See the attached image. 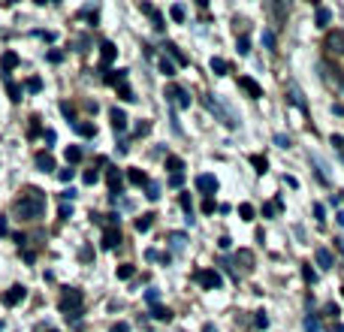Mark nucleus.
Masks as SVG:
<instances>
[{
  "label": "nucleus",
  "instance_id": "bf43d9fd",
  "mask_svg": "<svg viewBox=\"0 0 344 332\" xmlns=\"http://www.w3.org/2000/svg\"><path fill=\"white\" fill-rule=\"evenodd\" d=\"M61 197H64V202H67V199H69V202H72V199H76V191H72V187H69V191H64V194H61Z\"/></svg>",
  "mask_w": 344,
  "mask_h": 332
},
{
  "label": "nucleus",
  "instance_id": "680f3d73",
  "mask_svg": "<svg viewBox=\"0 0 344 332\" xmlns=\"http://www.w3.org/2000/svg\"><path fill=\"white\" fill-rule=\"evenodd\" d=\"M332 329H335V332H344V326H341V323H335V326H332Z\"/></svg>",
  "mask_w": 344,
  "mask_h": 332
},
{
  "label": "nucleus",
  "instance_id": "c756f323",
  "mask_svg": "<svg viewBox=\"0 0 344 332\" xmlns=\"http://www.w3.org/2000/svg\"><path fill=\"white\" fill-rule=\"evenodd\" d=\"M160 73H163V76H175V64L166 61V58H160Z\"/></svg>",
  "mask_w": 344,
  "mask_h": 332
},
{
  "label": "nucleus",
  "instance_id": "e2e57ef3",
  "mask_svg": "<svg viewBox=\"0 0 344 332\" xmlns=\"http://www.w3.org/2000/svg\"><path fill=\"white\" fill-rule=\"evenodd\" d=\"M338 154H341V157H344V148H341V151H338Z\"/></svg>",
  "mask_w": 344,
  "mask_h": 332
},
{
  "label": "nucleus",
  "instance_id": "79ce46f5",
  "mask_svg": "<svg viewBox=\"0 0 344 332\" xmlns=\"http://www.w3.org/2000/svg\"><path fill=\"white\" fill-rule=\"evenodd\" d=\"M203 211H208V215H211V211H217V202H214L211 197H206V199H203Z\"/></svg>",
  "mask_w": 344,
  "mask_h": 332
},
{
  "label": "nucleus",
  "instance_id": "c9c22d12",
  "mask_svg": "<svg viewBox=\"0 0 344 332\" xmlns=\"http://www.w3.org/2000/svg\"><path fill=\"white\" fill-rule=\"evenodd\" d=\"M72 127L82 133V136H94V127H91V124H79V121H72Z\"/></svg>",
  "mask_w": 344,
  "mask_h": 332
},
{
  "label": "nucleus",
  "instance_id": "cd10ccee",
  "mask_svg": "<svg viewBox=\"0 0 344 332\" xmlns=\"http://www.w3.org/2000/svg\"><path fill=\"white\" fill-rule=\"evenodd\" d=\"M169 242H172V248H178V251H181V248H184V242H187V235H184V232H172Z\"/></svg>",
  "mask_w": 344,
  "mask_h": 332
},
{
  "label": "nucleus",
  "instance_id": "ea45409f",
  "mask_svg": "<svg viewBox=\"0 0 344 332\" xmlns=\"http://www.w3.org/2000/svg\"><path fill=\"white\" fill-rule=\"evenodd\" d=\"M157 299H160V293H157V290H145V302H148L151 308L157 305Z\"/></svg>",
  "mask_w": 344,
  "mask_h": 332
},
{
  "label": "nucleus",
  "instance_id": "7ed1b4c3",
  "mask_svg": "<svg viewBox=\"0 0 344 332\" xmlns=\"http://www.w3.org/2000/svg\"><path fill=\"white\" fill-rule=\"evenodd\" d=\"M326 52H329V55H344V31L326 33Z\"/></svg>",
  "mask_w": 344,
  "mask_h": 332
},
{
  "label": "nucleus",
  "instance_id": "f8f14e48",
  "mask_svg": "<svg viewBox=\"0 0 344 332\" xmlns=\"http://www.w3.org/2000/svg\"><path fill=\"white\" fill-rule=\"evenodd\" d=\"M269 12L275 15V21H284V18H287V12H290V3L275 0V3H269Z\"/></svg>",
  "mask_w": 344,
  "mask_h": 332
},
{
  "label": "nucleus",
  "instance_id": "c85d7f7f",
  "mask_svg": "<svg viewBox=\"0 0 344 332\" xmlns=\"http://www.w3.org/2000/svg\"><path fill=\"white\" fill-rule=\"evenodd\" d=\"M24 91H31V94H36V91H42V82H39V79H28V82H24Z\"/></svg>",
  "mask_w": 344,
  "mask_h": 332
},
{
  "label": "nucleus",
  "instance_id": "69168bd1",
  "mask_svg": "<svg viewBox=\"0 0 344 332\" xmlns=\"http://www.w3.org/2000/svg\"><path fill=\"white\" fill-rule=\"evenodd\" d=\"M48 332H55V329H48Z\"/></svg>",
  "mask_w": 344,
  "mask_h": 332
},
{
  "label": "nucleus",
  "instance_id": "0eeeda50",
  "mask_svg": "<svg viewBox=\"0 0 344 332\" xmlns=\"http://www.w3.org/2000/svg\"><path fill=\"white\" fill-rule=\"evenodd\" d=\"M118 245H121V230H118V227H106L103 230V248L112 251V248H118Z\"/></svg>",
  "mask_w": 344,
  "mask_h": 332
},
{
  "label": "nucleus",
  "instance_id": "b1692460",
  "mask_svg": "<svg viewBox=\"0 0 344 332\" xmlns=\"http://www.w3.org/2000/svg\"><path fill=\"white\" fill-rule=\"evenodd\" d=\"M211 69H214L217 76H227V69H230V64H227L224 58H211Z\"/></svg>",
  "mask_w": 344,
  "mask_h": 332
},
{
  "label": "nucleus",
  "instance_id": "6e6552de",
  "mask_svg": "<svg viewBox=\"0 0 344 332\" xmlns=\"http://www.w3.org/2000/svg\"><path fill=\"white\" fill-rule=\"evenodd\" d=\"M106 181H109V191L118 197V194H121V184H124V178H121V172H118L115 166H109V169H106Z\"/></svg>",
  "mask_w": 344,
  "mask_h": 332
},
{
  "label": "nucleus",
  "instance_id": "603ef678",
  "mask_svg": "<svg viewBox=\"0 0 344 332\" xmlns=\"http://www.w3.org/2000/svg\"><path fill=\"white\" fill-rule=\"evenodd\" d=\"M48 61H52V64H61V61H64V55H61V52H48Z\"/></svg>",
  "mask_w": 344,
  "mask_h": 332
},
{
  "label": "nucleus",
  "instance_id": "2f4dec72",
  "mask_svg": "<svg viewBox=\"0 0 344 332\" xmlns=\"http://www.w3.org/2000/svg\"><path fill=\"white\" fill-rule=\"evenodd\" d=\"M118 97H121V100H127V103H133V100H136V97H133V91H130L127 85H118Z\"/></svg>",
  "mask_w": 344,
  "mask_h": 332
},
{
  "label": "nucleus",
  "instance_id": "5fc2aeb1",
  "mask_svg": "<svg viewBox=\"0 0 344 332\" xmlns=\"http://www.w3.org/2000/svg\"><path fill=\"white\" fill-rule=\"evenodd\" d=\"M217 245H220V248H224V251H227V248H230V245H233V239H230V235H220V242H217Z\"/></svg>",
  "mask_w": 344,
  "mask_h": 332
},
{
  "label": "nucleus",
  "instance_id": "a211bd4d",
  "mask_svg": "<svg viewBox=\"0 0 344 332\" xmlns=\"http://www.w3.org/2000/svg\"><path fill=\"white\" fill-rule=\"evenodd\" d=\"M241 88H244V91H248L251 97H263V88H260V85H257L254 79H248V76L241 79Z\"/></svg>",
  "mask_w": 344,
  "mask_h": 332
},
{
  "label": "nucleus",
  "instance_id": "4c0bfd02",
  "mask_svg": "<svg viewBox=\"0 0 344 332\" xmlns=\"http://www.w3.org/2000/svg\"><path fill=\"white\" fill-rule=\"evenodd\" d=\"M118 278H121V281L133 278V266H118Z\"/></svg>",
  "mask_w": 344,
  "mask_h": 332
},
{
  "label": "nucleus",
  "instance_id": "20e7f679",
  "mask_svg": "<svg viewBox=\"0 0 344 332\" xmlns=\"http://www.w3.org/2000/svg\"><path fill=\"white\" fill-rule=\"evenodd\" d=\"M24 296H28V290H24L21 284H15V287H9V290L3 293V305H6V308H12V305H18Z\"/></svg>",
  "mask_w": 344,
  "mask_h": 332
},
{
  "label": "nucleus",
  "instance_id": "864d4df0",
  "mask_svg": "<svg viewBox=\"0 0 344 332\" xmlns=\"http://www.w3.org/2000/svg\"><path fill=\"white\" fill-rule=\"evenodd\" d=\"M314 215H317V218H320V221H323V218H326V211H323V205H320V202H314Z\"/></svg>",
  "mask_w": 344,
  "mask_h": 332
},
{
  "label": "nucleus",
  "instance_id": "9d476101",
  "mask_svg": "<svg viewBox=\"0 0 344 332\" xmlns=\"http://www.w3.org/2000/svg\"><path fill=\"white\" fill-rule=\"evenodd\" d=\"M314 260H317V266H320L323 272H326V269H332V263H335V260H332V251H326V248H317Z\"/></svg>",
  "mask_w": 344,
  "mask_h": 332
},
{
  "label": "nucleus",
  "instance_id": "9b49d317",
  "mask_svg": "<svg viewBox=\"0 0 344 332\" xmlns=\"http://www.w3.org/2000/svg\"><path fill=\"white\" fill-rule=\"evenodd\" d=\"M36 169H39V172H52V169H55V157H52L48 151H39V154H36Z\"/></svg>",
  "mask_w": 344,
  "mask_h": 332
},
{
  "label": "nucleus",
  "instance_id": "1a4fd4ad",
  "mask_svg": "<svg viewBox=\"0 0 344 332\" xmlns=\"http://www.w3.org/2000/svg\"><path fill=\"white\" fill-rule=\"evenodd\" d=\"M196 278H200V284H203V287H211V290H217V287H220V275H217L214 269H206V272H200Z\"/></svg>",
  "mask_w": 344,
  "mask_h": 332
},
{
  "label": "nucleus",
  "instance_id": "72a5a7b5",
  "mask_svg": "<svg viewBox=\"0 0 344 332\" xmlns=\"http://www.w3.org/2000/svg\"><path fill=\"white\" fill-rule=\"evenodd\" d=\"M145 197H148V199H157V197H160V184H151V181H148V187H145Z\"/></svg>",
  "mask_w": 344,
  "mask_h": 332
},
{
  "label": "nucleus",
  "instance_id": "e433bc0d",
  "mask_svg": "<svg viewBox=\"0 0 344 332\" xmlns=\"http://www.w3.org/2000/svg\"><path fill=\"white\" fill-rule=\"evenodd\" d=\"M251 163L257 166V172H266V169H269V163H266V157H260V154H257V157H251Z\"/></svg>",
  "mask_w": 344,
  "mask_h": 332
},
{
  "label": "nucleus",
  "instance_id": "09e8293b",
  "mask_svg": "<svg viewBox=\"0 0 344 332\" xmlns=\"http://www.w3.org/2000/svg\"><path fill=\"white\" fill-rule=\"evenodd\" d=\"M302 275H305V281H314V278H317V272H314V269H311V266H305V269H302Z\"/></svg>",
  "mask_w": 344,
  "mask_h": 332
},
{
  "label": "nucleus",
  "instance_id": "412c9836",
  "mask_svg": "<svg viewBox=\"0 0 344 332\" xmlns=\"http://www.w3.org/2000/svg\"><path fill=\"white\" fill-rule=\"evenodd\" d=\"M314 18H317V25L323 28V25H329V18H332V12H329L326 6H317V12H314Z\"/></svg>",
  "mask_w": 344,
  "mask_h": 332
},
{
  "label": "nucleus",
  "instance_id": "a18cd8bd",
  "mask_svg": "<svg viewBox=\"0 0 344 332\" xmlns=\"http://www.w3.org/2000/svg\"><path fill=\"white\" fill-rule=\"evenodd\" d=\"M251 52V42H248V36H239V55H248Z\"/></svg>",
  "mask_w": 344,
  "mask_h": 332
},
{
  "label": "nucleus",
  "instance_id": "3c124183",
  "mask_svg": "<svg viewBox=\"0 0 344 332\" xmlns=\"http://www.w3.org/2000/svg\"><path fill=\"white\" fill-rule=\"evenodd\" d=\"M61 112H64V115H67L69 121H72V118H76V115H72V106H69V103H61Z\"/></svg>",
  "mask_w": 344,
  "mask_h": 332
},
{
  "label": "nucleus",
  "instance_id": "a19ab883",
  "mask_svg": "<svg viewBox=\"0 0 344 332\" xmlns=\"http://www.w3.org/2000/svg\"><path fill=\"white\" fill-rule=\"evenodd\" d=\"M97 178H100L97 169H88V172H85V184H97Z\"/></svg>",
  "mask_w": 344,
  "mask_h": 332
},
{
  "label": "nucleus",
  "instance_id": "de8ad7c7",
  "mask_svg": "<svg viewBox=\"0 0 344 332\" xmlns=\"http://www.w3.org/2000/svg\"><path fill=\"white\" fill-rule=\"evenodd\" d=\"M169 184H172V187H181V184H184V172H178V175H172V178H169Z\"/></svg>",
  "mask_w": 344,
  "mask_h": 332
},
{
  "label": "nucleus",
  "instance_id": "423d86ee",
  "mask_svg": "<svg viewBox=\"0 0 344 332\" xmlns=\"http://www.w3.org/2000/svg\"><path fill=\"white\" fill-rule=\"evenodd\" d=\"M196 191H200V194H206V197H211V194H214V191H217V178H214V175H200V178H196Z\"/></svg>",
  "mask_w": 344,
  "mask_h": 332
},
{
  "label": "nucleus",
  "instance_id": "6ab92c4d",
  "mask_svg": "<svg viewBox=\"0 0 344 332\" xmlns=\"http://www.w3.org/2000/svg\"><path fill=\"white\" fill-rule=\"evenodd\" d=\"M151 317H154V320L169 323V320H172V311H169V308H163V305H154V308H151Z\"/></svg>",
  "mask_w": 344,
  "mask_h": 332
},
{
  "label": "nucleus",
  "instance_id": "052dcab7",
  "mask_svg": "<svg viewBox=\"0 0 344 332\" xmlns=\"http://www.w3.org/2000/svg\"><path fill=\"white\" fill-rule=\"evenodd\" d=\"M9 232V227H6V218H0V235H6Z\"/></svg>",
  "mask_w": 344,
  "mask_h": 332
},
{
  "label": "nucleus",
  "instance_id": "6e6d98bb",
  "mask_svg": "<svg viewBox=\"0 0 344 332\" xmlns=\"http://www.w3.org/2000/svg\"><path fill=\"white\" fill-rule=\"evenodd\" d=\"M109 332H130V326H127V323H115Z\"/></svg>",
  "mask_w": 344,
  "mask_h": 332
},
{
  "label": "nucleus",
  "instance_id": "f257e3e1",
  "mask_svg": "<svg viewBox=\"0 0 344 332\" xmlns=\"http://www.w3.org/2000/svg\"><path fill=\"white\" fill-rule=\"evenodd\" d=\"M15 215L24 218V221H39V218L45 215V197H42V191L31 187L28 197H21L15 202Z\"/></svg>",
  "mask_w": 344,
  "mask_h": 332
},
{
  "label": "nucleus",
  "instance_id": "4d7b16f0",
  "mask_svg": "<svg viewBox=\"0 0 344 332\" xmlns=\"http://www.w3.org/2000/svg\"><path fill=\"white\" fill-rule=\"evenodd\" d=\"M69 215H72V205H67V202H64V205H61V218H69Z\"/></svg>",
  "mask_w": 344,
  "mask_h": 332
},
{
  "label": "nucleus",
  "instance_id": "f3484780",
  "mask_svg": "<svg viewBox=\"0 0 344 332\" xmlns=\"http://www.w3.org/2000/svg\"><path fill=\"white\" fill-rule=\"evenodd\" d=\"M0 66H3V73L15 69V66H18V55H15V52H3V58H0Z\"/></svg>",
  "mask_w": 344,
  "mask_h": 332
},
{
  "label": "nucleus",
  "instance_id": "7c9ffc66",
  "mask_svg": "<svg viewBox=\"0 0 344 332\" xmlns=\"http://www.w3.org/2000/svg\"><path fill=\"white\" fill-rule=\"evenodd\" d=\"M163 49H166V52H169V55H172V58H175V61H178V64H181V66L187 64V58H184V55H181V52H178L175 45H163Z\"/></svg>",
  "mask_w": 344,
  "mask_h": 332
},
{
  "label": "nucleus",
  "instance_id": "5701e85b",
  "mask_svg": "<svg viewBox=\"0 0 344 332\" xmlns=\"http://www.w3.org/2000/svg\"><path fill=\"white\" fill-rule=\"evenodd\" d=\"M64 154H67V163H79V160H82V148H79V145H69Z\"/></svg>",
  "mask_w": 344,
  "mask_h": 332
},
{
  "label": "nucleus",
  "instance_id": "13d9d810",
  "mask_svg": "<svg viewBox=\"0 0 344 332\" xmlns=\"http://www.w3.org/2000/svg\"><path fill=\"white\" fill-rule=\"evenodd\" d=\"M332 145H335V148L341 151V148H344V136H332Z\"/></svg>",
  "mask_w": 344,
  "mask_h": 332
},
{
  "label": "nucleus",
  "instance_id": "4be33fe9",
  "mask_svg": "<svg viewBox=\"0 0 344 332\" xmlns=\"http://www.w3.org/2000/svg\"><path fill=\"white\" fill-rule=\"evenodd\" d=\"M236 263L244 266V269H251V266H254V254H251V251H239V254H236Z\"/></svg>",
  "mask_w": 344,
  "mask_h": 332
},
{
  "label": "nucleus",
  "instance_id": "ddd939ff",
  "mask_svg": "<svg viewBox=\"0 0 344 332\" xmlns=\"http://www.w3.org/2000/svg\"><path fill=\"white\" fill-rule=\"evenodd\" d=\"M106 85H124V79H127V69H106Z\"/></svg>",
  "mask_w": 344,
  "mask_h": 332
},
{
  "label": "nucleus",
  "instance_id": "49530a36",
  "mask_svg": "<svg viewBox=\"0 0 344 332\" xmlns=\"http://www.w3.org/2000/svg\"><path fill=\"white\" fill-rule=\"evenodd\" d=\"M275 145H278V148H290V139H287L284 133H278V136H275Z\"/></svg>",
  "mask_w": 344,
  "mask_h": 332
},
{
  "label": "nucleus",
  "instance_id": "37998d69",
  "mask_svg": "<svg viewBox=\"0 0 344 332\" xmlns=\"http://www.w3.org/2000/svg\"><path fill=\"white\" fill-rule=\"evenodd\" d=\"M275 208H281V202H266V205H263V215H266V218H272V215H275Z\"/></svg>",
  "mask_w": 344,
  "mask_h": 332
},
{
  "label": "nucleus",
  "instance_id": "c03bdc74",
  "mask_svg": "<svg viewBox=\"0 0 344 332\" xmlns=\"http://www.w3.org/2000/svg\"><path fill=\"white\" fill-rule=\"evenodd\" d=\"M305 329H308V332H323V329H320V326H317V320H314L311 314H308V317H305Z\"/></svg>",
  "mask_w": 344,
  "mask_h": 332
},
{
  "label": "nucleus",
  "instance_id": "473e14b6",
  "mask_svg": "<svg viewBox=\"0 0 344 332\" xmlns=\"http://www.w3.org/2000/svg\"><path fill=\"white\" fill-rule=\"evenodd\" d=\"M263 45H266L269 52H275V33H272V31H266V33H263Z\"/></svg>",
  "mask_w": 344,
  "mask_h": 332
},
{
  "label": "nucleus",
  "instance_id": "4468645a",
  "mask_svg": "<svg viewBox=\"0 0 344 332\" xmlns=\"http://www.w3.org/2000/svg\"><path fill=\"white\" fill-rule=\"evenodd\" d=\"M115 55H118V49H115L112 42H103V45H100V58H103V69H106L109 64H112V61H115Z\"/></svg>",
  "mask_w": 344,
  "mask_h": 332
},
{
  "label": "nucleus",
  "instance_id": "39448f33",
  "mask_svg": "<svg viewBox=\"0 0 344 332\" xmlns=\"http://www.w3.org/2000/svg\"><path fill=\"white\" fill-rule=\"evenodd\" d=\"M166 97H169L172 103H178V109H187V106H190V94H187L184 88H175V85H169Z\"/></svg>",
  "mask_w": 344,
  "mask_h": 332
},
{
  "label": "nucleus",
  "instance_id": "dca6fc26",
  "mask_svg": "<svg viewBox=\"0 0 344 332\" xmlns=\"http://www.w3.org/2000/svg\"><path fill=\"white\" fill-rule=\"evenodd\" d=\"M127 181H130V184H139V187H148V175H145L142 169H130V172H127Z\"/></svg>",
  "mask_w": 344,
  "mask_h": 332
},
{
  "label": "nucleus",
  "instance_id": "a878e982",
  "mask_svg": "<svg viewBox=\"0 0 344 332\" xmlns=\"http://www.w3.org/2000/svg\"><path fill=\"white\" fill-rule=\"evenodd\" d=\"M166 169H169L172 175H178V172H184V163L178 157H166Z\"/></svg>",
  "mask_w": 344,
  "mask_h": 332
},
{
  "label": "nucleus",
  "instance_id": "aec40b11",
  "mask_svg": "<svg viewBox=\"0 0 344 332\" xmlns=\"http://www.w3.org/2000/svg\"><path fill=\"white\" fill-rule=\"evenodd\" d=\"M6 94H9V100H12V103H18V100H21V88H18L9 76H6Z\"/></svg>",
  "mask_w": 344,
  "mask_h": 332
},
{
  "label": "nucleus",
  "instance_id": "393cba45",
  "mask_svg": "<svg viewBox=\"0 0 344 332\" xmlns=\"http://www.w3.org/2000/svg\"><path fill=\"white\" fill-rule=\"evenodd\" d=\"M151 224H154V215H142V218H136V230L139 232L151 230Z\"/></svg>",
  "mask_w": 344,
  "mask_h": 332
},
{
  "label": "nucleus",
  "instance_id": "2eb2a0df",
  "mask_svg": "<svg viewBox=\"0 0 344 332\" xmlns=\"http://www.w3.org/2000/svg\"><path fill=\"white\" fill-rule=\"evenodd\" d=\"M109 115H112V127H115V130H118V133L127 130V115H124L121 109H112Z\"/></svg>",
  "mask_w": 344,
  "mask_h": 332
},
{
  "label": "nucleus",
  "instance_id": "bb28decb",
  "mask_svg": "<svg viewBox=\"0 0 344 332\" xmlns=\"http://www.w3.org/2000/svg\"><path fill=\"white\" fill-rule=\"evenodd\" d=\"M169 15H172V18H175V21H184V15H187V9H184L181 3H175V6H172V9H169Z\"/></svg>",
  "mask_w": 344,
  "mask_h": 332
},
{
  "label": "nucleus",
  "instance_id": "f03ea898",
  "mask_svg": "<svg viewBox=\"0 0 344 332\" xmlns=\"http://www.w3.org/2000/svg\"><path fill=\"white\" fill-rule=\"evenodd\" d=\"M82 302H85L82 290H76V287H67V290H64V296H61V311L67 314V320L79 323V314H82Z\"/></svg>",
  "mask_w": 344,
  "mask_h": 332
},
{
  "label": "nucleus",
  "instance_id": "8fccbe9b",
  "mask_svg": "<svg viewBox=\"0 0 344 332\" xmlns=\"http://www.w3.org/2000/svg\"><path fill=\"white\" fill-rule=\"evenodd\" d=\"M181 208H184V211H187V215H190V197H187V194H181Z\"/></svg>",
  "mask_w": 344,
  "mask_h": 332
},
{
  "label": "nucleus",
  "instance_id": "f704fd0d",
  "mask_svg": "<svg viewBox=\"0 0 344 332\" xmlns=\"http://www.w3.org/2000/svg\"><path fill=\"white\" fill-rule=\"evenodd\" d=\"M239 215H241V218H244V221H251V218H254V205H248V202H241V205H239Z\"/></svg>",
  "mask_w": 344,
  "mask_h": 332
},
{
  "label": "nucleus",
  "instance_id": "58836bf2",
  "mask_svg": "<svg viewBox=\"0 0 344 332\" xmlns=\"http://www.w3.org/2000/svg\"><path fill=\"white\" fill-rule=\"evenodd\" d=\"M72 175H76V169H61V172H58V178H61V181H64V184H67V181H72Z\"/></svg>",
  "mask_w": 344,
  "mask_h": 332
},
{
  "label": "nucleus",
  "instance_id": "0e129e2a",
  "mask_svg": "<svg viewBox=\"0 0 344 332\" xmlns=\"http://www.w3.org/2000/svg\"><path fill=\"white\" fill-rule=\"evenodd\" d=\"M0 329H3V323H0Z\"/></svg>",
  "mask_w": 344,
  "mask_h": 332
}]
</instances>
